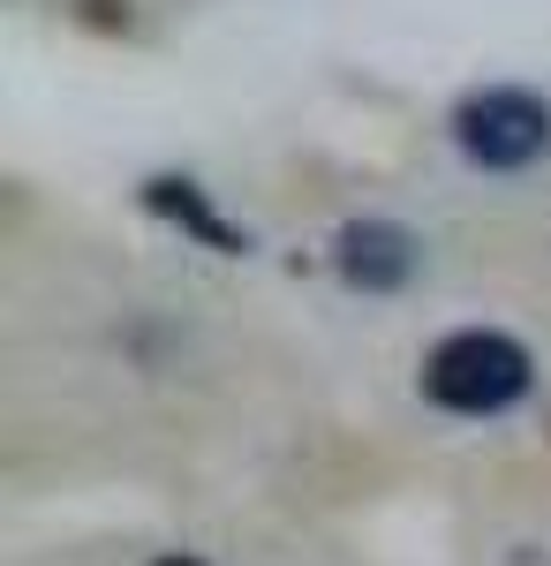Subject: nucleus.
<instances>
[{
	"label": "nucleus",
	"instance_id": "obj_4",
	"mask_svg": "<svg viewBox=\"0 0 551 566\" xmlns=\"http://www.w3.org/2000/svg\"><path fill=\"white\" fill-rule=\"evenodd\" d=\"M152 205H159V212H174L181 227H189V234H205L212 250H242V242H235V234H227V227L205 212V197H197L189 181H152Z\"/></svg>",
	"mask_w": 551,
	"mask_h": 566
},
{
	"label": "nucleus",
	"instance_id": "obj_2",
	"mask_svg": "<svg viewBox=\"0 0 551 566\" xmlns=\"http://www.w3.org/2000/svg\"><path fill=\"white\" fill-rule=\"evenodd\" d=\"M454 136L476 167H529L544 159L551 144V106L521 84H491V91H468L461 114H454Z\"/></svg>",
	"mask_w": 551,
	"mask_h": 566
},
{
	"label": "nucleus",
	"instance_id": "obj_3",
	"mask_svg": "<svg viewBox=\"0 0 551 566\" xmlns=\"http://www.w3.org/2000/svg\"><path fill=\"white\" fill-rule=\"evenodd\" d=\"M340 272L355 280V287H401L408 272H416V234L408 227H393V219H355L347 234H340Z\"/></svg>",
	"mask_w": 551,
	"mask_h": 566
},
{
	"label": "nucleus",
	"instance_id": "obj_1",
	"mask_svg": "<svg viewBox=\"0 0 551 566\" xmlns=\"http://www.w3.org/2000/svg\"><path fill=\"white\" fill-rule=\"evenodd\" d=\"M424 392L454 416H499L529 392V355L507 333H446L438 348L424 355Z\"/></svg>",
	"mask_w": 551,
	"mask_h": 566
}]
</instances>
